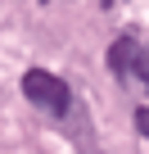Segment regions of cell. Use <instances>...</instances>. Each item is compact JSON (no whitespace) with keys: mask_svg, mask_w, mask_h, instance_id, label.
Returning <instances> with one entry per match:
<instances>
[{"mask_svg":"<svg viewBox=\"0 0 149 154\" xmlns=\"http://www.w3.org/2000/svg\"><path fill=\"white\" fill-rule=\"evenodd\" d=\"M23 95H27L36 109L54 113V118H63V113L72 109L68 82H63V77H54V72H45V68H27V72H23Z\"/></svg>","mask_w":149,"mask_h":154,"instance_id":"6da1fadb","label":"cell"},{"mask_svg":"<svg viewBox=\"0 0 149 154\" xmlns=\"http://www.w3.org/2000/svg\"><path fill=\"white\" fill-rule=\"evenodd\" d=\"M109 68H113L118 77H140V82L149 86V54H145L131 36H118V41L109 45Z\"/></svg>","mask_w":149,"mask_h":154,"instance_id":"7a4b0ae2","label":"cell"},{"mask_svg":"<svg viewBox=\"0 0 149 154\" xmlns=\"http://www.w3.org/2000/svg\"><path fill=\"white\" fill-rule=\"evenodd\" d=\"M136 131L149 140V104H140V109H136Z\"/></svg>","mask_w":149,"mask_h":154,"instance_id":"3957f363","label":"cell"}]
</instances>
